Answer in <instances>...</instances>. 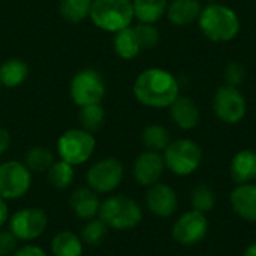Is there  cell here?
<instances>
[{"label": "cell", "instance_id": "obj_1", "mask_svg": "<svg viewBox=\"0 0 256 256\" xmlns=\"http://www.w3.org/2000/svg\"><path fill=\"white\" fill-rule=\"evenodd\" d=\"M134 96L144 106L168 108L180 96V87L171 72L160 68H148L136 76Z\"/></svg>", "mask_w": 256, "mask_h": 256}, {"label": "cell", "instance_id": "obj_2", "mask_svg": "<svg viewBox=\"0 0 256 256\" xmlns=\"http://www.w3.org/2000/svg\"><path fill=\"white\" fill-rule=\"evenodd\" d=\"M198 26L204 36L213 42H230L240 33V18L237 12L220 3H212L202 8Z\"/></svg>", "mask_w": 256, "mask_h": 256}, {"label": "cell", "instance_id": "obj_3", "mask_svg": "<svg viewBox=\"0 0 256 256\" xmlns=\"http://www.w3.org/2000/svg\"><path fill=\"white\" fill-rule=\"evenodd\" d=\"M90 18L98 28L117 33L130 27L135 18L132 0H93Z\"/></svg>", "mask_w": 256, "mask_h": 256}, {"label": "cell", "instance_id": "obj_4", "mask_svg": "<svg viewBox=\"0 0 256 256\" xmlns=\"http://www.w3.org/2000/svg\"><path fill=\"white\" fill-rule=\"evenodd\" d=\"M99 219H102L108 228L120 231L130 230L141 222L142 210L135 200L126 195H114L100 202Z\"/></svg>", "mask_w": 256, "mask_h": 256}, {"label": "cell", "instance_id": "obj_5", "mask_svg": "<svg viewBox=\"0 0 256 256\" xmlns=\"http://www.w3.org/2000/svg\"><path fill=\"white\" fill-rule=\"evenodd\" d=\"M202 152L196 142L192 140H177L171 141L164 150L165 166L176 176H190L195 172L201 164Z\"/></svg>", "mask_w": 256, "mask_h": 256}, {"label": "cell", "instance_id": "obj_6", "mask_svg": "<svg viewBox=\"0 0 256 256\" xmlns=\"http://www.w3.org/2000/svg\"><path fill=\"white\" fill-rule=\"evenodd\" d=\"M96 148L93 134L84 129H69L57 141V152L60 159L72 166L87 162Z\"/></svg>", "mask_w": 256, "mask_h": 256}, {"label": "cell", "instance_id": "obj_7", "mask_svg": "<svg viewBox=\"0 0 256 256\" xmlns=\"http://www.w3.org/2000/svg\"><path fill=\"white\" fill-rule=\"evenodd\" d=\"M106 87L102 75L94 69L78 70L69 86L70 99L81 108L92 104H100Z\"/></svg>", "mask_w": 256, "mask_h": 256}, {"label": "cell", "instance_id": "obj_8", "mask_svg": "<svg viewBox=\"0 0 256 256\" xmlns=\"http://www.w3.org/2000/svg\"><path fill=\"white\" fill-rule=\"evenodd\" d=\"M32 186V171L20 160L0 164V198L4 201L24 196Z\"/></svg>", "mask_w": 256, "mask_h": 256}, {"label": "cell", "instance_id": "obj_9", "mask_svg": "<svg viewBox=\"0 0 256 256\" xmlns=\"http://www.w3.org/2000/svg\"><path fill=\"white\" fill-rule=\"evenodd\" d=\"M213 111L220 122L236 124L244 118L248 111V104L238 87L225 84L220 86L214 93Z\"/></svg>", "mask_w": 256, "mask_h": 256}, {"label": "cell", "instance_id": "obj_10", "mask_svg": "<svg viewBox=\"0 0 256 256\" xmlns=\"http://www.w3.org/2000/svg\"><path fill=\"white\" fill-rule=\"evenodd\" d=\"M124 177V168L116 158H105L93 164L87 171V184L96 194L116 190Z\"/></svg>", "mask_w": 256, "mask_h": 256}, {"label": "cell", "instance_id": "obj_11", "mask_svg": "<svg viewBox=\"0 0 256 256\" xmlns=\"http://www.w3.org/2000/svg\"><path fill=\"white\" fill-rule=\"evenodd\" d=\"M48 226V216L42 208L27 207L15 212L9 219V231L21 242L39 238Z\"/></svg>", "mask_w": 256, "mask_h": 256}, {"label": "cell", "instance_id": "obj_12", "mask_svg": "<svg viewBox=\"0 0 256 256\" xmlns=\"http://www.w3.org/2000/svg\"><path fill=\"white\" fill-rule=\"evenodd\" d=\"M208 231V222L206 214L192 210L178 218L172 228L174 240L182 246H194L200 243Z\"/></svg>", "mask_w": 256, "mask_h": 256}, {"label": "cell", "instance_id": "obj_13", "mask_svg": "<svg viewBox=\"0 0 256 256\" xmlns=\"http://www.w3.org/2000/svg\"><path fill=\"white\" fill-rule=\"evenodd\" d=\"M165 168L166 166H165L164 156L160 153L147 150L135 159L132 174L138 184L150 188L159 183V180L164 176Z\"/></svg>", "mask_w": 256, "mask_h": 256}, {"label": "cell", "instance_id": "obj_14", "mask_svg": "<svg viewBox=\"0 0 256 256\" xmlns=\"http://www.w3.org/2000/svg\"><path fill=\"white\" fill-rule=\"evenodd\" d=\"M146 204L154 216L170 218L177 210V194L171 186L156 183L148 188L146 195Z\"/></svg>", "mask_w": 256, "mask_h": 256}, {"label": "cell", "instance_id": "obj_15", "mask_svg": "<svg viewBox=\"0 0 256 256\" xmlns=\"http://www.w3.org/2000/svg\"><path fill=\"white\" fill-rule=\"evenodd\" d=\"M170 116L172 122L184 130H190L198 126L201 114L196 102L188 96H178L170 106Z\"/></svg>", "mask_w": 256, "mask_h": 256}, {"label": "cell", "instance_id": "obj_16", "mask_svg": "<svg viewBox=\"0 0 256 256\" xmlns=\"http://www.w3.org/2000/svg\"><path fill=\"white\" fill-rule=\"evenodd\" d=\"M69 207L82 220H90L99 214L100 201L98 194L90 188H78L69 196Z\"/></svg>", "mask_w": 256, "mask_h": 256}, {"label": "cell", "instance_id": "obj_17", "mask_svg": "<svg viewBox=\"0 0 256 256\" xmlns=\"http://www.w3.org/2000/svg\"><path fill=\"white\" fill-rule=\"evenodd\" d=\"M234 212L248 222H256V184L244 183L237 186L231 196Z\"/></svg>", "mask_w": 256, "mask_h": 256}, {"label": "cell", "instance_id": "obj_18", "mask_svg": "<svg viewBox=\"0 0 256 256\" xmlns=\"http://www.w3.org/2000/svg\"><path fill=\"white\" fill-rule=\"evenodd\" d=\"M201 10L202 6L198 0H172L171 3H168L166 16L171 24L177 27H184L198 21Z\"/></svg>", "mask_w": 256, "mask_h": 256}, {"label": "cell", "instance_id": "obj_19", "mask_svg": "<svg viewBox=\"0 0 256 256\" xmlns=\"http://www.w3.org/2000/svg\"><path fill=\"white\" fill-rule=\"evenodd\" d=\"M231 176L238 184L256 178V153L254 150H240L231 160Z\"/></svg>", "mask_w": 256, "mask_h": 256}, {"label": "cell", "instance_id": "obj_20", "mask_svg": "<svg viewBox=\"0 0 256 256\" xmlns=\"http://www.w3.org/2000/svg\"><path fill=\"white\" fill-rule=\"evenodd\" d=\"M28 76V66L22 58L12 57L0 64V84L8 88L20 87Z\"/></svg>", "mask_w": 256, "mask_h": 256}, {"label": "cell", "instance_id": "obj_21", "mask_svg": "<svg viewBox=\"0 0 256 256\" xmlns=\"http://www.w3.org/2000/svg\"><path fill=\"white\" fill-rule=\"evenodd\" d=\"M51 252L54 256H82L84 243L72 231H62L54 236L51 242Z\"/></svg>", "mask_w": 256, "mask_h": 256}, {"label": "cell", "instance_id": "obj_22", "mask_svg": "<svg viewBox=\"0 0 256 256\" xmlns=\"http://www.w3.org/2000/svg\"><path fill=\"white\" fill-rule=\"evenodd\" d=\"M112 46L116 54L123 60H132L141 52V45L134 27H126L117 32L112 40Z\"/></svg>", "mask_w": 256, "mask_h": 256}, {"label": "cell", "instance_id": "obj_23", "mask_svg": "<svg viewBox=\"0 0 256 256\" xmlns=\"http://www.w3.org/2000/svg\"><path fill=\"white\" fill-rule=\"evenodd\" d=\"M132 6L140 22L154 24L166 14L168 0H132Z\"/></svg>", "mask_w": 256, "mask_h": 256}, {"label": "cell", "instance_id": "obj_24", "mask_svg": "<svg viewBox=\"0 0 256 256\" xmlns=\"http://www.w3.org/2000/svg\"><path fill=\"white\" fill-rule=\"evenodd\" d=\"M92 3L93 0H60L58 12L68 22L76 24L90 16Z\"/></svg>", "mask_w": 256, "mask_h": 256}, {"label": "cell", "instance_id": "obj_25", "mask_svg": "<svg viewBox=\"0 0 256 256\" xmlns=\"http://www.w3.org/2000/svg\"><path fill=\"white\" fill-rule=\"evenodd\" d=\"M171 142V136L166 128L160 124H150L142 130V144L147 150L160 153Z\"/></svg>", "mask_w": 256, "mask_h": 256}, {"label": "cell", "instance_id": "obj_26", "mask_svg": "<svg viewBox=\"0 0 256 256\" xmlns=\"http://www.w3.org/2000/svg\"><path fill=\"white\" fill-rule=\"evenodd\" d=\"M78 120L81 124V129L93 134L102 128L105 123V110L100 104H92L80 108Z\"/></svg>", "mask_w": 256, "mask_h": 256}, {"label": "cell", "instance_id": "obj_27", "mask_svg": "<svg viewBox=\"0 0 256 256\" xmlns=\"http://www.w3.org/2000/svg\"><path fill=\"white\" fill-rule=\"evenodd\" d=\"M52 164H54L52 152L44 146L32 147L24 158V165L34 172H46Z\"/></svg>", "mask_w": 256, "mask_h": 256}, {"label": "cell", "instance_id": "obj_28", "mask_svg": "<svg viewBox=\"0 0 256 256\" xmlns=\"http://www.w3.org/2000/svg\"><path fill=\"white\" fill-rule=\"evenodd\" d=\"M46 172H48L50 184L54 189H58V190L68 189L70 186V183L74 182V177H75L74 166L70 164L64 162V160L54 162Z\"/></svg>", "mask_w": 256, "mask_h": 256}, {"label": "cell", "instance_id": "obj_29", "mask_svg": "<svg viewBox=\"0 0 256 256\" xmlns=\"http://www.w3.org/2000/svg\"><path fill=\"white\" fill-rule=\"evenodd\" d=\"M108 234V226L102 219H90L84 224L80 232V238L82 240L84 244L88 246H98L100 244Z\"/></svg>", "mask_w": 256, "mask_h": 256}, {"label": "cell", "instance_id": "obj_30", "mask_svg": "<svg viewBox=\"0 0 256 256\" xmlns=\"http://www.w3.org/2000/svg\"><path fill=\"white\" fill-rule=\"evenodd\" d=\"M190 201H192L194 210H196V212H200L202 214H207L216 206V194H214V190L210 186L200 184V186H196L194 189Z\"/></svg>", "mask_w": 256, "mask_h": 256}, {"label": "cell", "instance_id": "obj_31", "mask_svg": "<svg viewBox=\"0 0 256 256\" xmlns=\"http://www.w3.org/2000/svg\"><path fill=\"white\" fill-rule=\"evenodd\" d=\"M138 42L141 45V50H153L160 42V32L154 24L148 22H140L134 27Z\"/></svg>", "mask_w": 256, "mask_h": 256}, {"label": "cell", "instance_id": "obj_32", "mask_svg": "<svg viewBox=\"0 0 256 256\" xmlns=\"http://www.w3.org/2000/svg\"><path fill=\"white\" fill-rule=\"evenodd\" d=\"M224 76H225V81H226L228 86L238 87L244 81V78H246V69H244V66L242 63L231 62V63L226 64Z\"/></svg>", "mask_w": 256, "mask_h": 256}, {"label": "cell", "instance_id": "obj_33", "mask_svg": "<svg viewBox=\"0 0 256 256\" xmlns=\"http://www.w3.org/2000/svg\"><path fill=\"white\" fill-rule=\"evenodd\" d=\"M18 238L10 231H0V256H12L18 249Z\"/></svg>", "mask_w": 256, "mask_h": 256}, {"label": "cell", "instance_id": "obj_34", "mask_svg": "<svg viewBox=\"0 0 256 256\" xmlns=\"http://www.w3.org/2000/svg\"><path fill=\"white\" fill-rule=\"evenodd\" d=\"M12 256H46V254L39 246L27 244V246H22V248L16 249Z\"/></svg>", "mask_w": 256, "mask_h": 256}, {"label": "cell", "instance_id": "obj_35", "mask_svg": "<svg viewBox=\"0 0 256 256\" xmlns=\"http://www.w3.org/2000/svg\"><path fill=\"white\" fill-rule=\"evenodd\" d=\"M10 146V135L6 129L0 128V156H3Z\"/></svg>", "mask_w": 256, "mask_h": 256}, {"label": "cell", "instance_id": "obj_36", "mask_svg": "<svg viewBox=\"0 0 256 256\" xmlns=\"http://www.w3.org/2000/svg\"><path fill=\"white\" fill-rule=\"evenodd\" d=\"M9 219V212H8V204L3 198H0V228L8 222Z\"/></svg>", "mask_w": 256, "mask_h": 256}, {"label": "cell", "instance_id": "obj_37", "mask_svg": "<svg viewBox=\"0 0 256 256\" xmlns=\"http://www.w3.org/2000/svg\"><path fill=\"white\" fill-rule=\"evenodd\" d=\"M244 256H256V243L254 244H250L248 249H246V252H244Z\"/></svg>", "mask_w": 256, "mask_h": 256}]
</instances>
